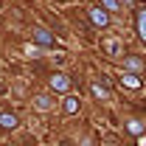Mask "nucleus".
<instances>
[{
  "label": "nucleus",
  "mask_w": 146,
  "mask_h": 146,
  "mask_svg": "<svg viewBox=\"0 0 146 146\" xmlns=\"http://www.w3.org/2000/svg\"><path fill=\"white\" fill-rule=\"evenodd\" d=\"M90 20H93V25L107 28V25H110V11L104 9V6H93V9H90Z\"/></svg>",
  "instance_id": "1"
},
{
  "label": "nucleus",
  "mask_w": 146,
  "mask_h": 146,
  "mask_svg": "<svg viewBox=\"0 0 146 146\" xmlns=\"http://www.w3.org/2000/svg\"><path fill=\"white\" fill-rule=\"evenodd\" d=\"M34 42L36 45H42V48H51V45H56V39H54V34L48 31V28H34Z\"/></svg>",
  "instance_id": "2"
},
{
  "label": "nucleus",
  "mask_w": 146,
  "mask_h": 146,
  "mask_svg": "<svg viewBox=\"0 0 146 146\" xmlns=\"http://www.w3.org/2000/svg\"><path fill=\"white\" fill-rule=\"evenodd\" d=\"M70 87V79L65 76V73H54L51 76V90H56V93H65Z\"/></svg>",
  "instance_id": "3"
},
{
  "label": "nucleus",
  "mask_w": 146,
  "mask_h": 146,
  "mask_svg": "<svg viewBox=\"0 0 146 146\" xmlns=\"http://www.w3.org/2000/svg\"><path fill=\"white\" fill-rule=\"evenodd\" d=\"M121 84H124V87H129V90H138L143 82H141V76H138V73H129V70H127L124 76H121Z\"/></svg>",
  "instance_id": "4"
},
{
  "label": "nucleus",
  "mask_w": 146,
  "mask_h": 146,
  "mask_svg": "<svg viewBox=\"0 0 146 146\" xmlns=\"http://www.w3.org/2000/svg\"><path fill=\"white\" fill-rule=\"evenodd\" d=\"M20 121H17V115L14 112H0V127L3 129H14Z\"/></svg>",
  "instance_id": "5"
},
{
  "label": "nucleus",
  "mask_w": 146,
  "mask_h": 146,
  "mask_svg": "<svg viewBox=\"0 0 146 146\" xmlns=\"http://www.w3.org/2000/svg\"><path fill=\"white\" fill-rule=\"evenodd\" d=\"M135 25H138V34H141V39H146V9H141V11H138Z\"/></svg>",
  "instance_id": "6"
},
{
  "label": "nucleus",
  "mask_w": 146,
  "mask_h": 146,
  "mask_svg": "<svg viewBox=\"0 0 146 146\" xmlns=\"http://www.w3.org/2000/svg\"><path fill=\"white\" fill-rule=\"evenodd\" d=\"M62 107H65V112H70V115H73V112H79V98H76V96H68Z\"/></svg>",
  "instance_id": "7"
},
{
  "label": "nucleus",
  "mask_w": 146,
  "mask_h": 146,
  "mask_svg": "<svg viewBox=\"0 0 146 146\" xmlns=\"http://www.w3.org/2000/svg\"><path fill=\"white\" fill-rule=\"evenodd\" d=\"M104 51H107L110 56H118V54H121V48H118L115 39H107V42H104Z\"/></svg>",
  "instance_id": "8"
},
{
  "label": "nucleus",
  "mask_w": 146,
  "mask_h": 146,
  "mask_svg": "<svg viewBox=\"0 0 146 146\" xmlns=\"http://www.w3.org/2000/svg\"><path fill=\"white\" fill-rule=\"evenodd\" d=\"M127 68H129V73H132V70H141V68H143V62H141L138 56H127Z\"/></svg>",
  "instance_id": "9"
},
{
  "label": "nucleus",
  "mask_w": 146,
  "mask_h": 146,
  "mask_svg": "<svg viewBox=\"0 0 146 146\" xmlns=\"http://www.w3.org/2000/svg\"><path fill=\"white\" fill-rule=\"evenodd\" d=\"M101 6H104L107 11H118V9H121V3H118V0H101Z\"/></svg>",
  "instance_id": "10"
},
{
  "label": "nucleus",
  "mask_w": 146,
  "mask_h": 146,
  "mask_svg": "<svg viewBox=\"0 0 146 146\" xmlns=\"http://www.w3.org/2000/svg\"><path fill=\"white\" fill-rule=\"evenodd\" d=\"M93 93H96V96H98V98H107V96H110V90H107V87H101V84H98V82H96V84H93Z\"/></svg>",
  "instance_id": "11"
},
{
  "label": "nucleus",
  "mask_w": 146,
  "mask_h": 146,
  "mask_svg": "<svg viewBox=\"0 0 146 146\" xmlns=\"http://www.w3.org/2000/svg\"><path fill=\"white\" fill-rule=\"evenodd\" d=\"M127 127H129V132H132V135H141V121H129Z\"/></svg>",
  "instance_id": "12"
},
{
  "label": "nucleus",
  "mask_w": 146,
  "mask_h": 146,
  "mask_svg": "<svg viewBox=\"0 0 146 146\" xmlns=\"http://www.w3.org/2000/svg\"><path fill=\"white\" fill-rule=\"evenodd\" d=\"M36 104H39L42 110H48V107H51V101H48V96H39V98H36Z\"/></svg>",
  "instance_id": "13"
},
{
  "label": "nucleus",
  "mask_w": 146,
  "mask_h": 146,
  "mask_svg": "<svg viewBox=\"0 0 146 146\" xmlns=\"http://www.w3.org/2000/svg\"><path fill=\"white\" fill-rule=\"evenodd\" d=\"M118 3H127V6H129V3H132V0H118Z\"/></svg>",
  "instance_id": "14"
}]
</instances>
